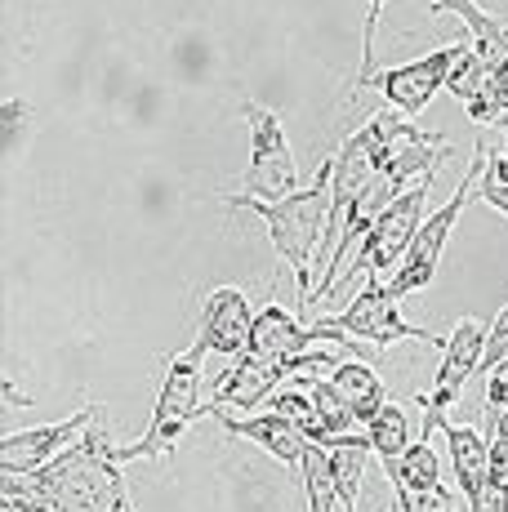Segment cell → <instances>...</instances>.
Returning a JSON list of instances; mask_svg holds the SVG:
<instances>
[{
    "mask_svg": "<svg viewBox=\"0 0 508 512\" xmlns=\"http://www.w3.org/2000/svg\"><path fill=\"white\" fill-rule=\"evenodd\" d=\"M0 508L5 512H139L130 499V486H125L121 446L112 441L107 410L50 468L27 472V477H5L0 472Z\"/></svg>",
    "mask_w": 508,
    "mask_h": 512,
    "instance_id": "cell-1",
    "label": "cell"
},
{
    "mask_svg": "<svg viewBox=\"0 0 508 512\" xmlns=\"http://www.w3.org/2000/svg\"><path fill=\"white\" fill-rule=\"evenodd\" d=\"M326 174H330V210H326V241H321L326 268H321V285H317V294H312V303L335 294L339 268H344L348 250L361 245V236L370 232V219H375V214H370L375 210L370 192H375V183H379V165H375V156H370L366 139H361V130L348 134L344 147L326 161Z\"/></svg>",
    "mask_w": 508,
    "mask_h": 512,
    "instance_id": "cell-2",
    "label": "cell"
},
{
    "mask_svg": "<svg viewBox=\"0 0 508 512\" xmlns=\"http://www.w3.org/2000/svg\"><path fill=\"white\" fill-rule=\"evenodd\" d=\"M223 205L232 210H250L268 223V236H272V250L277 259L295 272V285H299V303H312L317 285H312V259H317V245L326 241V210H330V174L326 165L317 170L312 187H299L295 196L286 201H250V196H223Z\"/></svg>",
    "mask_w": 508,
    "mask_h": 512,
    "instance_id": "cell-3",
    "label": "cell"
},
{
    "mask_svg": "<svg viewBox=\"0 0 508 512\" xmlns=\"http://www.w3.org/2000/svg\"><path fill=\"white\" fill-rule=\"evenodd\" d=\"M361 139H366L370 156L379 165V179L388 183V201L393 196L410 192L415 183H428L451 143L442 134H424L419 125H410L406 116H397L393 107L375 112L366 125H361Z\"/></svg>",
    "mask_w": 508,
    "mask_h": 512,
    "instance_id": "cell-4",
    "label": "cell"
},
{
    "mask_svg": "<svg viewBox=\"0 0 508 512\" xmlns=\"http://www.w3.org/2000/svg\"><path fill=\"white\" fill-rule=\"evenodd\" d=\"M201 357L205 352L192 343L183 357H170L161 379V392H156V410L152 423L139 441L121 446V464H134V459H165L179 437L205 415V401H201Z\"/></svg>",
    "mask_w": 508,
    "mask_h": 512,
    "instance_id": "cell-5",
    "label": "cell"
},
{
    "mask_svg": "<svg viewBox=\"0 0 508 512\" xmlns=\"http://www.w3.org/2000/svg\"><path fill=\"white\" fill-rule=\"evenodd\" d=\"M428 192H433V179L415 183L410 192L379 205L375 219H370V232L361 236V245L353 254V277L357 272H370V277H397V268L406 263V254H410V245H415L419 228H424Z\"/></svg>",
    "mask_w": 508,
    "mask_h": 512,
    "instance_id": "cell-6",
    "label": "cell"
},
{
    "mask_svg": "<svg viewBox=\"0 0 508 512\" xmlns=\"http://www.w3.org/2000/svg\"><path fill=\"white\" fill-rule=\"evenodd\" d=\"M482 161H486V143H477L473 165H468V170H464V179L455 183L451 201H446L442 210H433V214H428V219H424V228H419L415 245H410L406 263H402V268H397V277L388 281V290H393V299H406V294L428 290V285H433V277H437V263H442V250H446V241H451V232H455L459 214H464L468 196L477 192V179H482Z\"/></svg>",
    "mask_w": 508,
    "mask_h": 512,
    "instance_id": "cell-7",
    "label": "cell"
},
{
    "mask_svg": "<svg viewBox=\"0 0 508 512\" xmlns=\"http://www.w3.org/2000/svg\"><path fill=\"white\" fill-rule=\"evenodd\" d=\"M241 116L250 121V170H246V192L250 201H286L299 192V170L295 152H290L286 125L272 107L263 103H241Z\"/></svg>",
    "mask_w": 508,
    "mask_h": 512,
    "instance_id": "cell-8",
    "label": "cell"
},
{
    "mask_svg": "<svg viewBox=\"0 0 508 512\" xmlns=\"http://www.w3.org/2000/svg\"><path fill=\"white\" fill-rule=\"evenodd\" d=\"M464 45H468V36L464 41H455V45L433 49V54H424V58H410V63L388 67V72H375L361 90H379L388 98V107L410 121V116H419L428 103H433L437 90H446L451 67H455V58L464 54Z\"/></svg>",
    "mask_w": 508,
    "mask_h": 512,
    "instance_id": "cell-9",
    "label": "cell"
},
{
    "mask_svg": "<svg viewBox=\"0 0 508 512\" xmlns=\"http://www.w3.org/2000/svg\"><path fill=\"white\" fill-rule=\"evenodd\" d=\"M486 330L477 317H464L459 326L451 330V339H446L442 348V366H437V379L433 388L419 397V406H424V437L433 428H442L446 423V410L459 401V392H464V383L473 379L477 370H482V357H486Z\"/></svg>",
    "mask_w": 508,
    "mask_h": 512,
    "instance_id": "cell-10",
    "label": "cell"
},
{
    "mask_svg": "<svg viewBox=\"0 0 508 512\" xmlns=\"http://www.w3.org/2000/svg\"><path fill=\"white\" fill-rule=\"evenodd\" d=\"M339 330L348 334V339H366V343H375V348H393V343H406V339H419V343H428V348H437L442 352L446 348V339H437V334H428V330H419V326H410V321L402 317V308H397V299H393V290H388V281H370L366 290L357 294L353 303H348L339 317H330Z\"/></svg>",
    "mask_w": 508,
    "mask_h": 512,
    "instance_id": "cell-11",
    "label": "cell"
},
{
    "mask_svg": "<svg viewBox=\"0 0 508 512\" xmlns=\"http://www.w3.org/2000/svg\"><path fill=\"white\" fill-rule=\"evenodd\" d=\"M99 415H103V406H81L72 419L9 432V437L0 441V472H5V477H27V472L50 468L63 450H72L76 441L90 432V423Z\"/></svg>",
    "mask_w": 508,
    "mask_h": 512,
    "instance_id": "cell-12",
    "label": "cell"
},
{
    "mask_svg": "<svg viewBox=\"0 0 508 512\" xmlns=\"http://www.w3.org/2000/svg\"><path fill=\"white\" fill-rule=\"evenodd\" d=\"M250 334H254V312L250 299L237 290V285H219L210 290L201 308V334H197V348L201 352H223V357H246L250 352Z\"/></svg>",
    "mask_w": 508,
    "mask_h": 512,
    "instance_id": "cell-13",
    "label": "cell"
},
{
    "mask_svg": "<svg viewBox=\"0 0 508 512\" xmlns=\"http://www.w3.org/2000/svg\"><path fill=\"white\" fill-rule=\"evenodd\" d=\"M219 423H223V432H228V437H246V441H254L259 450H268V455L277 459L281 468L304 472V459H308L312 441H308L290 419H281V415H272V410H268V415H250V419H228V415H219Z\"/></svg>",
    "mask_w": 508,
    "mask_h": 512,
    "instance_id": "cell-14",
    "label": "cell"
},
{
    "mask_svg": "<svg viewBox=\"0 0 508 512\" xmlns=\"http://www.w3.org/2000/svg\"><path fill=\"white\" fill-rule=\"evenodd\" d=\"M446 446H451V464H455V481L468 499V512L482 504L486 477H491V441H482L477 428H464V423H442Z\"/></svg>",
    "mask_w": 508,
    "mask_h": 512,
    "instance_id": "cell-15",
    "label": "cell"
},
{
    "mask_svg": "<svg viewBox=\"0 0 508 512\" xmlns=\"http://www.w3.org/2000/svg\"><path fill=\"white\" fill-rule=\"evenodd\" d=\"M330 383H335V392L348 401V410L357 415L361 428H370V423L379 419V410L388 406L384 379H379L366 361H339V366L330 370Z\"/></svg>",
    "mask_w": 508,
    "mask_h": 512,
    "instance_id": "cell-16",
    "label": "cell"
},
{
    "mask_svg": "<svg viewBox=\"0 0 508 512\" xmlns=\"http://www.w3.org/2000/svg\"><path fill=\"white\" fill-rule=\"evenodd\" d=\"M446 90L464 103V112L473 116L477 125H491L495 121V116H491V67H486V58L473 49V41H468L464 54L455 58Z\"/></svg>",
    "mask_w": 508,
    "mask_h": 512,
    "instance_id": "cell-17",
    "label": "cell"
},
{
    "mask_svg": "<svg viewBox=\"0 0 508 512\" xmlns=\"http://www.w3.org/2000/svg\"><path fill=\"white\" fill-rule=\"evenodd\" d=\"M330 464H335V481H339V499H344V512H357L361 499V477H366V459L375 455L370 450L366 432H353V437L330 441Z\"/></svg>",
    "mask_w": 508,
    "mask_h": 512,
    "instance_id": "cell-18",
    "label": "cell"
},
{
    "mask_svg": "<svg viewBox=\"0 0 508 512\" xmlns=\"http://www.w3.org/2000/svg\"><path fill=\"white\" fill-rule=\"evenodd\" d=\"M384 472H388V481H393L397 490H415V495H424V490H437V486H442V464H437L433 441H428V437H419L402 459L384 464Z\"/></svg>",
    "mask_w": 508,
    "mask_h": 512,
    "instance_id": "cell-19",
    "label": "cell"
},
{
    "mask_svg": "<svg viewBox=\"0 0 508 512\" xmlns=\"http://www.w3.org/2000/svg\"><path fill=\"white\" fill-rule=\"evenodd\" d=\"M304 490H308V512H344V499H339V481H335V464H330L326 446H312L304 459Z\"/></svg>",
    "mask_w": 508,
    "mask_h": 512,
    "instance_id": "cell-20",
    "label": "cell"
},
{
    "mask_svg": "<svg viewBox=\"0 0 508 512\" xmlns=\"http://www.w3.org/2000/svg\"><path fill=\"white\" fill-rule=\"evenodd\" d=\"M366 437H370V450H375L384 464H393V459H402L415 441H410V419H406V410L402 406H393L388 401L384 410H379V419L366 428Z\"/></svg>",
    "mask_w": 508,
    "mask_h": 512,
    "instance_id": "cell-21",
    "label": "cell"
},
{
    "mask_svg": "<svg viewBox=\"0 0 508 512\" xmlns=\"http://www.w3.org/2000/svg\"><path fill=\"white\" fill-rule=\"evenodd\" d=\"M308 392H312V406H317V419H321V446H330V441H339V437H353L357 415L348 410V401L335 392V383L317 379Z\"/></svg>",
    "mask_w": 508,
    "mask_h": 512,
    "instance_id": "cell-22",
    "label": "cell"
},
{
    "mask_svg": "<svg viewBox=\"0 0 508 512\" xmlns=\"http://www.w3.org/2000/svg\"><path fill=\"white\" fill-rule=\"evenodd\" d=\"M272 415L290 419L312 441V446H321V419H317V406H312L308 388H281L277 397H272Z\"/></svg>",
    "mask_w": 508,
    "mask_h": 512,
    "instance_id": "cell-23",
    "label": "cell"
},
{
    "mask_svg": "<svg viewBox=\"0 0 508 512\" xmlns=\"http://www.w3.org/2000/svg\"><path fill=\"white\" fill-rule=\"evenodd\" d=\"M477 196H482L491 210L508 214V156L504 152H491V147H486L482 179H477Z\"/></svg>",
    "mask_w": 508,
    "mask_h": 512,
    "instance_id": "cell-24",
    "label": "cell"
},
{
    "mask_svg": "<svg viewBox=\"0 0 508 512\" xmlns=\"http://www.w3.org/2000/svg\"><path fill=\"white\" fill-rule=\"evenodd\" d=\"M388 0H366V27H361V72H357V90L375 76V32H379V14Z\"/></svg>",
    "mask_w": 508,
    "mask_h": 512,
    "instance_id": "cell-25",
    "label": "cell"
},
{
    "mask_svg": "<svg viewBox=\"0 0 508 512\" xmlns=\"http://www.w3.org/2000/svg\"><path fill=\"white\" fill-rule=\"evenodd\" d=\"M397 508L402 512H455V499H451L446 486L424 490V495H415V490H397Z\"/></svg>",
    "mask_w": 508,
    "mask_h": 512,
    "instance_id": "cell-26",
    "label": "cell"
},
{
    "mask_svg": "<svg viewBox=\"0 0 508 512\" xmlns=\"http://www.w3.org/2000/svg\"><path fill=\"white\" fill-rule=\"evenodd\" d=\"M495 432H500V437L508 441V410H504V415H500V419H495Z\"/></svg>",
    "mask_w": 508,
    "mask_h": 512,
    "instance_id": "cell-27",
    "label": "cell"
},
{
    "mask_svg": "<svg viewBox=\"0 0 508 512\" xmlns=\"http://www.w3.org/2000/svg\"><path fill=\"white\" fill-rule=\"evenodd\" d=\"M500 139H504V156H508V116L500 121Z\"/></svg>",
    "mask_w": 508,
    "mask_h": 512,
    "instance_id": "cell-28",
    "label": "cell"
},
{
    "mask_svg": "<svg viewBox=\"0 0 508 512\" xmlns=\"http://www.w3.org/2000/svg\"><path fill=\"white\" fill-rule=\"evenodd\" d=\"M384 512H402V508H384Z\"/></svg>",
    "mask_w": 508,
    "mask_h": 512,
    "instance_id": "cell-29",
    "label": "cell"
}]
</instances>
